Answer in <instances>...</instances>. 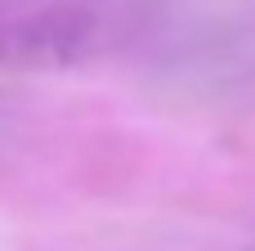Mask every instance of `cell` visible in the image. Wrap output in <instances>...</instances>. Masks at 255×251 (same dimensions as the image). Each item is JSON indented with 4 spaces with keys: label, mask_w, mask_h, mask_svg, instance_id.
I'll return each mask as SVG.
<instances>
[{
    "label": "cell",
    "mask_w": 255,
    "mask_h": 251,
    "mask_svg": "<svg viewBox=\"0 0 255 251\" xmlns=\"http://www.w3.org/2000/svg\"><path fill=\"white\" fill-rule=\"evenodd\" d=\"M139 31V18L121 0H49L0 13V67L18 72H72Z\"/></svg>",
    "instance_id": "cell-1"
}]
</instances>
